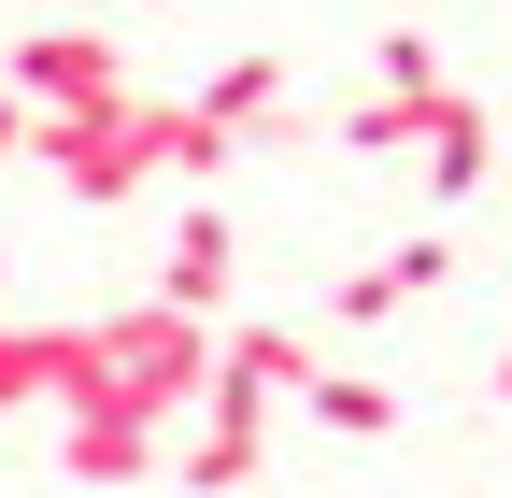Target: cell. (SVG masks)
Instances as JSON below:
<instances>
[{"label":"cell","mask_w":512,"mask_h":498,"mask_svg":"<svg viewBox=\"0 0 512 498\" xmlns=\"http://www.w3.org/2000/svg\"><path fill=\"white\" fill-rule=\"evenodd\" d=\"M399 299H413V285H399V271H384V257H370V271H356V285L328 299V314H342V328H384V314H399Z\"/></svg>","instance_id":"5bb4252c"},{"label":"cell","mask_w":512,"mask_h":498,"mask_svg":"<svg viewBox=\"0 0 512 498\" xmlns=\"http://www.w3.org/2000/svg\"><path fill=\"white\" fill-rule=\"evenodd\" d=\"M72 15H143V0H72Z\"/></svg>","instance_id":"e0dca14e"},{"label":"cell","mask_w":512,"mask_h":498,"mask_svg":"<svg viewBox=\"0 0 512 498\" xmlns=\"http://www.w3.org/2000/svg\"><path fill=\"white\" fill-rule=\"evenodd\" d=\"M29 157H43V171L100 214V200H128L143 171H171V100L128 86V100H100V114H43V143H29Z\"/></svg>","instance_id":"7a4b0ae2"},{"label":"cell","mask_w":512,"mask_h":498,"mask_svg":"<svg viewBox=\"0 0 512 498\" xmlns=\"http://www.w3.org/2000/svg\"><path fill=\"white\" fill-rule=\"evenodd\" d=\"M57 456H72V484H143V470H157V413H128V399H57Z\"/></svg>","instance_id":"5b68a950"},{"label":"cell","mask_w":512,"mask_h":498,"mask_svg":"<svg viewBox=\"0 0 512 498\" xmlns=\"http://www.w3.org/2000/svg\"><path fill=\"white\" fill-rule=\"evenodd\" d=\"M200 114H214V129H242V143H256V129H271V114H285V57H228V72L200 86Z\"/></svg>","instance_id":"30bf717a"},{"label":"cell","mask_w":512,"mask_h":498,"mask_svg":"<svg viewBox=\"0 0 512 498\" xmlns=\"http://www.w3.org/2000/svg\"><path fill=\"white\" fill-rule=\"evenodd\" d=\"M214 314H185V299H128V314L72 328V399H128V413H185V399H214Z\"/></svg>","instance_id":"6da1fadb"},{"label":"cell","mask_w":512,"mask_h":498,"mask_svg":"<svg viewBox=\"0 0 512 498\" xmlns=\"http://www.w3.org/2000/svg\"><path fill=\"white\" fill-rule=\"evenodd\" d=\"M498 399H512V356H498Z\"/></svg>","instance_id":"ac0fdd59"},{"label":"cell","mask_w":512,"mask_h":498,"mask_svg":"<svg viewBox=\"0 0 512 498\" xmlns=\"http://www.w3.org/2000/svg\"><path fill=\"white\" fill-rule=\"evenodd\" d=\"M214 370H242V385L299 399V385H313V342H299V328H228V356H214Z\"/></svg>","instance_id":"8fae6325"},{"label":"cell","mask_w":512,"mask_h":498,"mask_svg":"<svg viewBox=\"0 0 512 498\" xmlns=\"http://www.w3.org/2000/svg\"><path fill=\"white\" fill-rule=\"evenodd\" d=\"M413 157H427V185H441V200H470V185H484V157H498V143H484V100H441Z\"/></svg>","instance_id":"ba28073f"},{"label":"cell","mask_w":512,"mask_h":498,"mask_svg":"<svg viewBox=\"0 0 512 498\" xmlns=\"http://www.w3.org/2000/svg\"><path fill=\"white\" fill-rule=\"evenodd\" d=\"M29 143H43V114H29V100H0V171H15Z\"/></svg>","instance_id":"2e32d148"},{"label":"cell","mask_w":512,"mask_h":498,"mask_svg":"<svg viewBox=\"0 0 512 498\" xmlns=\"http://www.w3.org/2000/svg\"><path fill=\"white\" fill-rule=\"evenodd\" d=\"M384 271H399V285L427 299V285H456V242H441V228H427V242H399V257H384Z\"/></svg>","instance_id":"9a60e30c"},{"label":"cell","mask_w":512,"mask_h":498,"mask_svg":"<svg viewBox=\"0 0 512 498\" xmlns=\"http://www.w3.org/2000/svg\"><path fill=\"white\" fill-rule=\"evenodd\" d=\"M370 57H384V100H441V57H427V29H384Z\"/></svg>","instance_id":"4fadbf2b"},{"label":"cell","mask_w":512,"mask_h":498,"mask_svg":"<svg viewBox=\"0 0 512 498\" xmlns=\"http://www.w3.org/2000/svg\"><path fill=\"white\" fill-rule=\"evenodd\" d=\"M72 399V328H0V413Z\"/></svg>","instance_id":"52a82bcc"},{"label":"cell","mask_w":512,"mask_h":498,"mask_svg":"<svg viewBox=\"0 0 512 498\" xmlns=\"http://www.w3.org/2000/svg\"><path fill=\"white\" fill-rule=\"evenodd\" d=\"M0 72H15L29 114H100V100H128V57L100 43V15H57V29H29V43H0Z\"/></svg>","instance_id":"3957f363"},{"label":"cell","mask_w":512,"mask_h":498,"mask_svg":"<svg viewBox=\"0 0 512 498\" xmlns=\"http://www.w3.org/2000/svg\"><path fill=\"white\" fill-rule=\"evenodd\" d=\"M228 271H242V228L200 200V214H171V257H157V299H185V314H214L228 299Z\"/></svg>","instance_id":"8992f818"},{"label":"cell","mask_w":512,"mask_h":498,"mask_svg":"<svg viewBox=\"0 0 512 498\" xmlns=\"http://www.w3.org/2000/svg\"><path fill=\"white\" fill-rule=\"evenodd\" d=\"M256 456H271V385H242V370H214V399H200V427H185V484L200 498H228V484H256Z\"/></svg>","instance_id":"277c9868"},{"label":"cell","mask_w":512,"mask_h":498,"mask_svg":"<svg viewBox=\"0 0 512 498\" xmlns=\"http://www.w3.org/2000/svg\"><path fill=\"white\" fill-rule=\"evenodd\" d=\"M441 100H456V86H441ZM441 100H384V86H370V100L342 114V143H356V157H413V143H427V114H441Z\"/></svg>","instance_id":"7c38bea8"},{"label":"cell","mask_w":512,"mask_h":498,"mask_svg":"<svg viewBox=\"0 0 512 498\" xmlns=\"http://www.w3.org/2000/svg\"><path fill=\"white\" fill-rule=\"evenodd\" d=\"M313 427H342V442H384V427H399V385H370V370H313Z\"/></svg>","instance_id":"9c48e42d"}]
</instances>
